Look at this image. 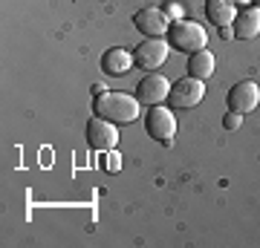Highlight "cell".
Wrapping results in <instances>:
<instances>
[{
  "label": "cell",
  "instance_id": "obj_14",
  "mask_svg": "<svg viewBox=\"0 0 260 248\" xmlns=\"http://www.w3.org/2000/svg\"><path fill=\"white\" fill-rule=\"evenodd\" d=\"M243 124V113H234V110H229V116L223 119V127L225 130H237Z\"/></svg>",
  "mask_w": 260,
  "mask_h": 248
},
{
  "label": "cell",
  "instance_id": "obj_11",
  "mask_svg": "<svg viewBox=\"0 0 260 248\" xmlns=\"http://www.w3.org/2000/svg\"><path fill=\"white\" fill-rule=\"evenodd\" d=\"M130 66H133V52L121 49V46H110L102 55V69L107 75H124L130 73Z\"/></svg>",
  "mask_w": 260,
  "mask_h": 248
},
{
  "label": "cell",
  "instance_id": "obj_10",
  "mask_svg": "<svg viewBox=\"0 0 260 248\" xmlns=\"http://www.w3.org/2000/svg\"><path fill=\"white\" fill-rule=\"evenodd\" d=\"M234 38L237 41H251L260 35V6H246L243 12H237V18L232 23Z\"/></svg>",
  "mask_w": 260,
  "mask_h": 248
},
{
  "label": "cell",
  "instance_id": "obj_2",
  "mask_svg": "<svg viewBox=\"0 0 260 248\" xmlns=\"http://www.w3.org/2000/svg\"><path fill=\"white\" fill-rule=\"evenodd\" d=\"M168 44L174 46V49H179V52H200V49H205V44H208V32L203 29V23H197V20H171V26H168Z\"/></svg>",
  "mask_w": 260,
  "mask_h": 248
},
{
  "label": "cell",
  "instance_id": "obj_1",
  "mask_svg": "<svg viewBox=\"0 0 260 248\" xmlns=\"http://www.w3.org/2000/svg\"><path fill=\"white\" fill-rule=\"evenodd\" d=\"M93 113L99 119L113 121V124H130L139 119V98H133L127 92L107 90L93 98Z\"/></svg>",
  "mask_w": 260,
  "mask_h": 248
},
{
  "label": "cell",
  "instance_id": "obj_13",
  "mask_svg": "<svg viewBox=\"0 0 260 248\" xmlns=\"http://www.w3.org/2000/svg\"><path fill=\"white\" fill-rule=\"evenodd\" d=\"M214 66H217V61H214V52H208V49L191 52V58H188V75H194V78H200V81L211 78Z\"/></svg>",
  "mask_w": 260,
  "mask_h": 248
},
{
  "label": "cell",
  "instance_id": "obj_18",
  "mask_svg": "<svg viewBox=\"0 0 260 248\" xmlns=\"http://www.w3.org/2000/svg\"><path fill=\"white\" fill-rule=\"evenodd\" d=\"M232 3H237V6H251L254 0H232Z\"/></svg>",
  "mask_w": 260,
  "mask_h": 248
},
{
  "label": "cell",
  "instance_id": "obj_6",
  "mask_svg": "<svg viewBox=\"0 0 260 248\" xmlns=\"http://www.w3.org/2000/svg\"><path fill=\"white\" fill-rule=\"evenodd\" d=\"M116 127L119 124L93 116V119L87 121V145L93 147V150H99V153H110L113 147L119 145V130Z\"/></svg>",
  "mask_w": 260,
  "mask_h": 248
},
{
  "label": "cell",
  "instance_id": "obj_16",
  "mask_svg": "<svg viewBox=\"0 0 260 248\" xmlns=\"http://www.w3.org/2000/svg\"><path fill=\"white\" fill-rule=\"evenodd\" d=\"M119 153H110V156H107V170H110V173H116V170H119Z\"/></svg>",
  "mask_w": 260,
  "mask_h": 248
},
{
  "label": "cell",
  "instance_id": "obj_15",
  "mask_svg": "<svg viewBox=\"0 0 260 248\" xmlns=\"http://www.w3.org/2000/svg\"><path fill=\"white\" fill-rule=\"evenodd\" d=\"M162 12L168 15V20H179L182 18V6H179V3H171V0L162 6Z\"/></svg>",
  "mask_w": 260,
  "mask_h": 248
},
{
  "label": "cell",
  "instance_id": "obj_17",
  "mask_svg": "<svg viewBox=\"0 0 260 248\" xmlns=\"http://www.w3.org/2000/svg\"><path fill=\"white\" fill-rule=\"evenodd\" d=\"M220 38H223V41H232V38H234V29H232V26H220Z\"/></svg>",
  "mask_w": 260,
  "mask_h": 248
},
{
  "label": "cell",
  "instance_id": "obj_5",
  "mask_svg": "<svg viewBox=\"0 0 260 248\" xmlns=\"http://www.w3.org/2000/svg\"><path fill=\"white\" fill-rule=\"evenodd\" d=\"M168 38H145L133 49V64L139 69H159L168 61Z\"/></svg>",
  "mask_w": 260,
  "mask_h": 248
},
{
  "label": "cell",
  "instance_id": "obj_12",
  "mask_svg": "<svg viewBox=\"0 0 260 248\" xmlns=\"http://www.w3.org/2000/svg\"><path fill=\"white\" fill-rule=\"evenodd\" d=\"M205 18L214 26H232L237 18V3L232 0H205Z\"/></svg>",
  "mask_w": 260,
  "mask_h": 248
},
{
  "label": "cell",
  "instance_id": "obj_8",
  "mask_svg": "<svg viewBox=\"0 0 260 248\" xmlns=\"http://www.w3.org/2000/svg\"><path fill=\"white\" fill-rule=\"evenodd\" d=\"M225 101H229V110L234 113H251V110H257V104H260V87L254 81H240V84H234L232 90H229V95H225Z\"/></svg>",
  "mask_w": 260,
  "mask_h": 248
},
{
  "label": "cell",
  "instance_id": "obj_19",
  "mask_svg": "<svg viewBox=\"0 0 260 248\" xmlns=\"http://www.w3.org/2000/svg\"><path fill=\"white\" fill-rule=\"evenodd\" d=\"M254 6H260V0H254Z\"/></svg>",
  "mask_w": 260,
  "mask_h": 248
},
{
  "label": "cell",
  "instance_id": "obj_7",
  "mask_svg": "<svg viewBox=\"0 0 260 248\" xmlns=\"http://www.w3.org/2000/svg\"><path fill=\"white\" fill-rule=\"evenodd\" d=\"M133 26L139 29L145 38H165L168 35V26H171V20L162 9L156 6H145L133 15Z\"/></svg>",
  "mask_w": 260,
  "mask_h": 248
},
{
  "label": "cell",
  "instance_id": "obj_4",
  "mask_svg": "<svg viewBox=\"0 0 260 248\" xmlns=\"http://www.w3.org/2000/svg\"><path fill=\"white\" fill-rule=\"evenodd\" d=\"M205 95V84L194 75H185V78H179V81L171 84V90H168V107L171 110H191L197 104L203 101Z\"/></svg>",
  "mask_w": 260,
  "mask_h": 248
},
{
  "label": "cell",
  "instance_id": "obj_3",
  "mask_svg": "<svg viewBox=\"0 0 260 248\" xmlns=\"http://www.w3.org/2000/svg\"><path fill=\"white\" fill-rule=\"evenodd\" d=\"M145 130H148V136L159 145L171 147L174 145V136H177V116L162 107V104H153L148 113H145Z\"/></svg>",
  "mask_w": 260,
  "mask_h": 248
},
{
  "label": "cell",
  "instance_id": "obj_9",
  "mask_svg": "<svg viewBox=\"0 0 260 248\" xmlns=\"http://www.w3.org/2000/svg\"><path fill=\"white\" fill-rule=\"evenodd\" d=\"M168 90H171V84H168L165 75H159V73H148L139 81V87H136V92H139V101H145L148 107L168 101Z\"/></svg>",
  "mask_w": 260,
  "mask_h": 248
}]
</instances>
